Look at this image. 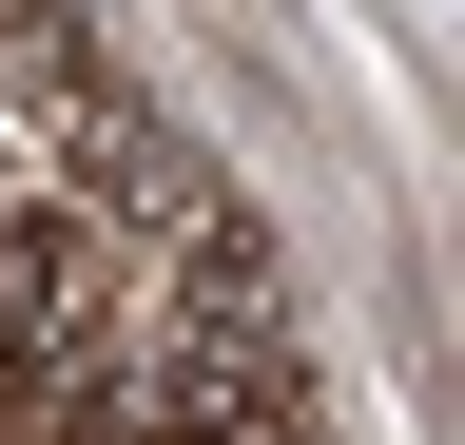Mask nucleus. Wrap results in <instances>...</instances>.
<instances>
[{"label": "nucleus", "mask_w": 465, "mask_h": 445, "mask_svg": "<svg viewBox=\"0 0 465 445\" xmlns=\"http://www.w3.org/2000/svg\"><path fill=\"white\" fill-rule=\"evenodd\" d=\"M97 445H232V426H194V407H155V387H116V426Z\"/></svg>", "instance_id": "obj_1"}]
</instances>
